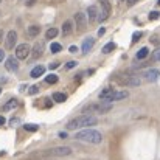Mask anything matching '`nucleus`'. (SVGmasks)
<instances>
[{
	"mask_svg": "<svg viewBox=\"0 0 160 160\" xmlns=\"http://www.w3.org/2000/svg\"><path fill=\"white\" fill-rule=\"evenodd\" d=\"M112 109L110 103H101V104H89L82 109V113L84 115H89V113H107L109 110Z\"/></svg>",
	"mask_w": 160,
	"mask_h": 160,
	"instance_id": "5",
	"label": "nucleus"
},
{
	"mask_svg": "<svg viewBox=\"0 0 160 160\" xmlns=\"http://www.w3.org/2000/svg\"><path fill=\"white\" fill-rule=\"evenodd\" d=\"M72 154V149L67 146H56L50 149H42L36 151L31 154V157H41V159H59V157H67Z\"/></svg>",
	"mask_w": 160,
	"mask_h": 160,
	"instance_id": "1",
	"label": "nucleus"
},
{
	"mask_svg": "<svg viewBox=\"0 0 160 160\" xmlns=\"http://www.w3.org/2000/svg\"><path fill=\"white\" fill-rule=\"evenodd\" d=\"M97 123H98L97 117H93V115H81V117H76V118L70 120L65 128H67L68 131H75V129H81V128L95 126Z\"/></svg>",
	"mask_w": 160,
	"mask_h": 160,
	"instance_id": "2",
	"label": "nucleus"
},
{
	"mask_svg": "<svg viewBox=\"0 0 160 160\" xmlns=\"http://www.w3.org/2000/svg\"><path fill=\"white\" fill-rule=\"evenodd\" d=\"M142 36H143V33H142V31H135V33L132 34V44H135V42H138Z\"/></svg>",
	"mask_w": 160,
	"mask_h": 160,
	"instance_id": "27",
	"label": "nucleus"
},
{
	"mask_svg": "<svg viewBox=\"0 0 160 160\" xmlns=\"http://www.w3.org/2000/svg\"><path fill=\"white\" fill-rule=\"evenodd\" d=\"M58 81H59V78H58V75H53V73H52V75H48V76H45V82H47V84H56Z\"/></svg>",
	"mask_w": 160,
	"mask_h": 160,
	"instance_id": "23",
	"label": "nucleus"
},
{
	"mask_svg": "<svg viewBox=\"0 0 160 160\" xmlns=\"http://www.w3.org/2000/svg\"><path fill=\"white\" fill-rule=\"evenodd\" d=\"M17 42V33L14 30H11L8 34H6V39H5V48L6 50H12L14 45Z\"/></svg>",
	"mask_w": 160,
	"mask_h": 160,
	"instance_id": "8",
	"label": "nucleus"
},
{
	"mask_svg": "<svg viewBox=\"0 0 160 160\" xmlns=\"http://www.w3.org/2000/svg\"><path fill=\"white\" fill-rule=\"evenodd\" d=\"M30 53H31V47L28 44H20L16 48V58L17 59H27L30 56Z\"/></svg>",
	"mask_w": 160,
	"mask_h": 160,
	"instance_id": "6",
	"label": "nucleus"
},
{
	"mask_svg": "<svg viewBox=\"0 0 160 160\" xmlns=\"http://www.w3.org/2000/svg\"><path fill=\"white\" fill-rule=\"evenodd\" d=\"M149 19H151V20L160 19V11H151V12H149Z\"/></svg>",
	"mask_w": 160,
	"mask_h": 160,
	"instance_id": "28",
	"label": "nucleus"
},
{
	"mask_svg": "<svg viewBox=\"0 0 160 160\" xmlns=\"http://www.w3.org/2000/svg\"><path fill=\"white\" fill-rule=\"evenodd\" d=\"M143 78H145V81H148V82H154V81H157L160 76V70L157 68H149V70H146V72H143V75H142Z\"/></svg>",
	"mask_w": 160,
	"mask_h": 160,
	"instance_id": "9",
	"label": "nucleus"
},
{
	"mask_svg": "<svg viewBox=\"0 0 160 160\" xmlns=\"http://www.w3.org/2000/svg\"><path fill=\"white\" fill-rule=\"evenodd\" d=\"M39 33H41V27L39 25H30L28 27V36L30 38H36V36H39Z\"/></svg>",
	"mask_w": 160,
	"mask_h": 160,
	"instance_id": "19",
	"label": "nucleus"
},
{
	"mask_svg": "<svg viewBox=\"0 0 160 160\" xmlns=\"http://www.w3.org/2000/svg\"><path fill=\"white\" fill-rule=\"evenodd\" d=\"M59 137H61V138H65L67 134H65V132H59Z\"/></svg>",
	"mask_w": 160,
	"mask_h": 160,
	"instance_id": "37",
	"label": "nucleus"
},
{
	"mask_svg": "<svg viewBox=\"0 0 160 160\" xmlns=\"http://www.w3.org/2000/svg\"><path fill=\"white\" fill-rule=\"evenodd\" d=\"M65 100H67V95L65 93H61V92L53 93V101H56V103H64Z\"/></svg>",
	"mask_w": 160,
	"mask_h": 160,
	"instance_id": "21",
	"label": "nucleus"
},
{
	"mask_svg": "<svg viewBox=\"0 0 160 160\" xmlns=\"http://www.w3.org/2000/svg\"><path fill=\"white\" fill-rule=\"evenodd\" d=\"M128 97H129V92H128V90H115V92L110 95V98H109V101H107V103L120 101V100H124V98H128Z\"/></svg>",
	"mask_w": 160,
	"mask_h": 160,
	"instance_id": "12",
	"label": "nucleus"
},
{
	"mask_svg": "<svg viewBox=\"0 0 160 160\" xmlns=\"http://www.w3.org/2000/svg\"><path fill=\"white\" fill-rule=\"evenodd\" d=\"M152 61H160V48L152 52Z\"/></svg>",
	"mask_w": 160,
	"mask_h": 160,
	"instance_id": "29",
	"label": "nucleus"
},
{
	"mask_svg": "<svg viewBox=\"0 0 160 160\" xmlns=\"http://www.w3.org/2000/svg\"><path fill=\"white\" fill-rule=\"evenodd\" d=\"M95 45V39L93 38H87V39H84V42H82V47H81V50H82V53L87 54L90 50H92V47Z\"/></svg>",
	"mask_w": 160,
	"mask_h": 160,
	"instance_id": "13",
	"label": "nucleus"
},
{
	"mask_svg": "<svg viewBox=\"0 0 160 160\" xmlns=\"http://www.w3.org/2000/svg\"><path fill=\"white\" fill-rule=\"evenodd\" d=\"M115 47H117V45H115L113 42H109V44H106V45L103 47V53L107 54V53H110V52H113V50H115Z\"/></svg>",
	"mask_w": 160,
	"mask_h": 160,
	"instance_id": "24",
	"label": "nucleus"
},
{
	"mask_svg": "<svg viewBox=\"0 0 160 160\" xmlns=\"http://www.w3.org/2000/svg\"><path fill=\"white\" fill-rule=\"evenodd\" d=\"M50 50H52V53H59V52L62 50V45L58 44V42H53V44L50 45Z\"/></svg>",
	"mask_w": 160,
	"mask_h": 160,
	"instance_id": "25",
	"label": "nucleus"
},
{
	"mask_svg": "<svg viewBox=\"0 0 160 160\" xmlns=\"http://www.w3.org/2000/svg\"><path fill=\"white\" fill-rule=\"evenodd\" d=\"M44 72H45V67L44 65H36L33 70H31V78H39V76H42L44 75Z\"/></svg>",
	"mask_w": 160,
	"mask_h": 160,
	"instance_id": "18",
	"label": "nucleus"
},
{
	"mask_svg": "<svg viewBox=\"0 0 160 160\" xmlns=\"http://www.w3.org/2000/svg\"><path fill=\"white\" fill-rule=\"evenodd\" d=\"M137 2H138V0H128L129 5H134V3H137Z\"/></svg>",
	"mask_w": 160,
	"mask_h": 160,
	"instance_id": "38",
	"label": "nucleus"
},
{
	"mask_svg": "<svg viewBox=\"0 0 160 160\" xmlns=\"http://www.w3.org/2000/svg\"><path fill=\"white\" fill-rule=\"evenodd\" d=\"M23 129L28 131V132H36L39 129V126L38 124H23Z\"/></svg>",
	"mask_w": 160,
	"mask_h": 160,
	"instance_id": "26",
	"label": "nucleus"
},
{
	"mask_svg": "<svg viewBox=\"0 0 160 160\" xmlns=\"http://www.w3.org/2000/svg\"><path fill=\"white\" fill-rule=\"evenodd\" d=\"M5 59V52L3 50H0V64H2V61Z\"/></svg>",
	"mask_w": 160,
	"mask_h": 160,
	"instance_id": "34",
	"label": "nucleus"
},
{
	"mask_svg": "<svg viewBox=\"0 0 160 160\" xmlns=\"http://www.w3.org/2000/svg\"><path fill=\"white\" fill-rule=\"evenodd\" d=\"M73 67H76V61H70V62H67V65H65V68H73Z\"/></svg>",
	"mask_w": 160,
	"mask_h": 160,
	"instance_id": "31",
	"label": "nucleus"
},
{
	"mask_svg": "<svg viewBox=\"0 0 160 160\" xmlns=\"http://www.w3.org/2000/svg\"><path fill=\"white\" fill-rule=\"evenodd\" d=\"M3 36H5V34H3V31H2V30H0V42H2V41H3Z\"/></svg>",
	"mask_w": 160,
	"mask_h": 160,
	"instance_id": "39",
	"label": "nucleus"
},
{
	"mask_svg": "<svg viewBox=\"0 0 160 160\" xmlns=\"http://www.w3.org/2000/svg\"><path fill=\"white\" fill-rule=\"evenodd\" d=\"M58 28H50V30H47V33H45V38L47 39H54L56 36H58Z\"/></svg>",
	"mask_w": 160,
	"mask_h": 160,
	"instance_id": "22",
	"label": "nucleus"
},
{
	"mask_svg": "<svg viewBox=\"0 0 160 160\" xmlns=\"http://www.w3.org/2000/svg\"><path fill=\"white\" fill-rule=\"evenodd\" d=\"M100 3H101V6H103V9L100 11V14H98V20L100 22H104L107 17L110 16V3H109V0H100Z\"/></svg>",
	"mask_w": 160,
	"mask_h": 160,
	"instance_id": "7",
	"label": "nucleus"
},
{
	"mask_svg": "<svg viewBox=\"0 0 160 160\" xmlns=\"http://www.w3.org/2000/svg\"><path fill=\"white\" fill-rule=\"evenodd\" d=\"M157 5H160V0H157Z\"/></svg>",
	"mask_w": 160,
	"mask_h": 160,
	"instance_id": "40",
	"label": "nucleus"
},
{
	"mask_svg": "<svg viewBox=\"0 0 160 160\" xmlns=\"http://www.w3.org/2000/svg\"><path fill=\"white\" fill-rule=\"evenodd\" d=\"M72 31H73V23H72V20H65V22L62 23V34H64V36H68V34H72Z\"/></svg>",
	"mask_w": 160,
	"mask_h": 160,
	"instance_id": "17",
	"label": "nucleus"
},
{
	"mask_svg": "<svg viewBox=\"0 0 160 160\" xmlns=\"http://www.w3.org/2000/svg\"><path fill=\"white\" fill-rule=\"evenodd\" d=\"M5 68L8 72H17L19 70V59L14 58V56H9L6 61H5Z\"/></svg>",
	"mask_w": 160,
	"mask_h": 160,
	"instance_id": "10",
	"label": "nucleus"
},
{
	"mask_svg": "<svg viewBox=\"0 0 160 160\" xmlns=\"http://www.w3.org/2000/svg\"><path fill=\"white\" fill-rule=\"evenodd\" d=\"M98 8L95 6V5H90L89 8H87V16H89V20L90 22H95V20H98Z\"/></svg>",
	"mask_w": 160,
	"mask_h": 160,
	"instance_id": "15",
	"label": "nucleus"
},
{
	"mask_svg": "<svg viewBox=\"0 0 160 160\" xmlns=\"http://www.w3.org/2000/svg\"><path fill=\"white\" fill-rule=\"evenodd\" d=\"M104 33H106V28H100L98 30V36H103Z\"/></svg>",
	"mask_w": 160,
	"mask_h": 160,
	"instance_id": "33",
	"label": "nucleus"
},
{
	"mask_svg": "<svg viewBox=\"0 0 160 160\" xmlns=\"http://www.w3.org/2000/svg\"><path fill=\"white\" fill-rule=\"evenodd\" d=\"M148 54H149V48H148V47H143V48H140V50L137 52L135 58H137L138 61H142V59H146Z\"/></svg>",
	"mask_w": 160,
	"mask_h": 160,
	"instance_id": "20",
	"label": "nucleus"
},
{
	"mask_svg": "<svg viewBox=\"0 0 160 160\" xmlns=\"http://www.w3.org/2000/svg\"><path fill=\"white\" fill-rule=\"evenodd\" d=\"M5 121H6V120H5V117H2V115H0V126H3V124H5Z\"/></svg>",
	"mask_w": 160,
	"mask_h": 160,
	"instance_id": "36",
	"label": "nucleus"
},
{
	"mask_svg": "<svg viewBox=\"0 0 160 160\" xmlns=\"http://www.w3.org/2000/svg\"><path fill=\"white\" fill-rule=\"evenodd\" d=\"M38 92H39V87H38V86H31L30 90H28L30 95H34V93H38Z\"/></svg>",
	"mask_w": 160,
	"mask_h": 160,
	"instance_id": "30",
	"label": "nucleus"
},
{
	"mask_svg": "<svg viewBox=\"0 0 160 160\" xmlns=\"http://www.w3.org/2000/svg\"><path fill=\"white\" fill-rule=\"evenodd\" d=\"M0 93H2V89H0Z\"/></svg>",
	"mask_w": 160,
	"mask_h": 160,
	"instance_id": "41",
	"label": "nucleus"
},
{
	"mask_svg": "<svg viewBox=\"0 0 160 160\" xmlns=\"http://www.w3.org/2000/svg\"><path fill=\"white\" fill-rule=\"evenodd\" d=\"M75 22H76L78 30L82 31V30L86 28V25H87V17H86V14H84V12H76V14H75Z\"/></svg>",
	"mask_w": 160,
	"mask_h": 160,
	"instance_id": "11",
	"label": "nucleus"
},
{
	"mask_svg": "<svg viewBox=\"0 0 160 160\" xmlns=\"http://www.w3.org/2000/svg\"><path fill=\"white\" fill-rule=\"evenodd\" d=\"M75 140L92 143V145H100L103 142V135H101V132H98L95 129H82L75 134Z\"/></svg>",
	"mask_w": 160,
	"mask_h": 160,
	"instance_id": "3",
	"label": "nucleus"
},
{
	"mask_svg": "<svg viewBox=\"0 0 160 160\" xmlns=\"http://www.w3.org/2000/svg\"><path fill=\"white\" fill-rule=\"evenodd\" d=\"M68 52H70V53H76V52H78V48H76L75 45H72V47L68 48Z\"/></svg>",
	"mask_w": 160,
	"mask_h": 160,
	"instance_id": "32",
	"label": "nucleus"
},
{
	"mask_svg": "<svg viewBox=\"0 0 160 160\" xmlns=\"http://www.w3.org/2000/svg\"><path fill=\"white\" fill-rule=\"evenodd\" d=\"M59 67V62H53V64H50V68H58Z\"/></svg>",
	"mask_w": 160,
	"mask_h": 160,
	"instance_id": "35",
	"label": "nucleus"
},
{
	"mask_svg": "<svg viewBox=\"0 0 160 160\" xmlns=\"http://www.w3.org/2000/svg\"><path fill=\"white\" fill-rule=\"evenodd\" d=\"M113 79L121 84V86H132V87H138L142 84V79L135 75H115Z\"/></svg>",
	"mask_w": 160,
	"mask_h": 160,
	"instance_id": "4",
	"label": "nucleus"
},
{
	"mask_svg": "<svg viewBox=\"0 0 160 160\" xmlns=\"http://www.w3.org/2000/svg\"><path fill=\"white\" fill-rule=\"evenodd\" d=\"M44 53V44L42 42H38V44H34V47H33V52H31V56H33V59H39L41 56Z\"/></svg>",
	"mask_w": 160,
	"mask_h": 160,
	"instance_id": "14",
	"label": "nucleus"
},
{
	"mask_svg": "<svg viewBox=\"0 0 160 160\" xmlns=\"http://www.w3.org/2000/svg\"><path fill=\"white\" fill-rule=\"evenodd\" d=\"M17 104H19V103H17V100H16V98H11L8 103H5V104H3L2 110H3V112H9V110L16 109V107H17Z\"/></svg>",
	"mask_w": 160,
	"mask_h": 160,
	"instance_id": "16",
	"label": "nucleus"
}]
</instances>
